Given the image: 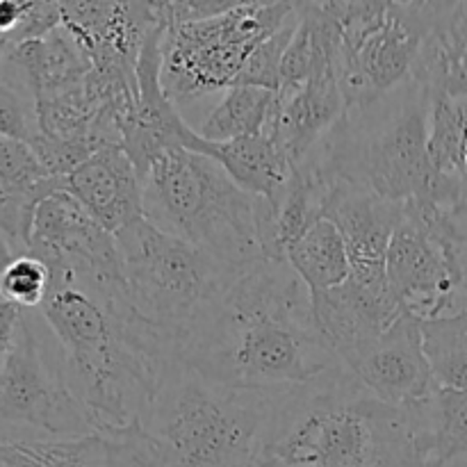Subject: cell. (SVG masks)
I'll return each mask as SVG.
<instances>
[{"mask_svg":"<svg viewBox=\"0 0 467 467\" xmlns=\"http://www.w3.org/2000/svg\"><path fill=\"white\" fill-rule=\"evenodd\" d=\"M192 369L240 390L281 392L342 368L315 322L313 295L285 260L246 269L181 351Z\"/></svg>","mask_w":467,"mask_h":467,"instance_id":"1","label":"cell"},{"mask_svg":"<svg viewBox=\"0 0 467 467\" xmlns=\"http://www.w3.org/2000/svg\"><path fill=\"white\" fill-rule=\"evenodd\" d=\"M39 310L59 347L68 388L96 431L141 422L181 351L137 313L126 281L50 274Z\"/></svg>","mask_w":467,"mask_h":467,"instance_id":"2","label":"cell"},{"mask_svg":"<svg viewBox=\"0 0 467 467\" xmlns=\"http://www.w3.org/2000/svg\"><path fill=\"white\" fill-rule=\"evenodd\" d=\"M258 467H442L422 404L395 409L345 368L281 395Z\"/></svg>","mask_w":467,"mask_h":467,"instance_id":"3","label":"cell"},{"mask_svg":"<svg viewBox=\"0 0 467 467\" xmlns=\"http://www.w3.org/2000/svg\"><path fill=\"white\" fill-rule=\"evenodd\" d=\"M429 114L431 96L409 80L374 103L347 109L304 162L327 185L342 181L392 203L451 210L456 185L431 162Z\"/></svg>","mask_w":467,"mask_h":467,"instance_id":"4","label":"cell"},{"mask_svg":"<svg viewBox=\"0 0 467 467\" xmlns=\"http://www.w3.org/2000/svg\"><path fill=\"white\" fill-rule=\"evenodd\" d=\"M281 392L240 390L173 360L141 418L164 467H258Z\"/></svg>","mask_w":467,"mask_h":467,"instance_id":"5","label":"cell"},{"mask_svg":"<svg viewBox=\"0 0 467 467\" xmlns=\"http://www.w3.org/2000/svg\"><path fill=\"white\" fill-rule=\"evenodd\" d=\"M258 208L255 196L194 150H167L144 176V217L237 272L263 260Z\"/></svg>","mask_w":467,"mask_h":467,"instance_id":"6","label":"cell"},{"mask_svg":"<svg viewBox=\"0 0 467 467\" xmlns=\"http://www.w3.org/2000/svg\"><path fill=\"white\" fill-rule=\"evenodd\" d=\"M114 237L132 306L178 351H182L201 317L244 274L208 251L160 231L146 217Z\"/></svg>","mask_w":467,"mask_h":467,"instance_id":"7","label":"cell"},{"mask_svg":"<svg viewBox=\"0 0 467 467\" xmlns=\"http://www.w3.org/2000/svg\"><path fill=\"white\" fill-rule=\"evenodd\" d=\"M296 16V3H242L205 21L171 26L162 36V87L176 108L235 87L246 59Z\"/></svg>","mask_w":467,"mask_h":467,"instance_id":"8","label":"cell"},{"mask_svg":"<svg viewBox=\"0 0 467 467\" xmlns=\"http://www.w3.org/2000/svg\"><path fill=\"white\" fill-rule=\"evenodd\" d=\"M0 429H32L48 438L96 431L89 413L68 388L59 347L55 354L46 349L26 315L0 365Z\"/></svg>","mask_w":467,"mask_h":467,"instance_id":"9","label":"cell"},{"mask_svg":"<svg viewBox=\"0 0 467 467\" xmlns=\"http://www.w3.org/2000/svg\"><path fill=\"white\" fill-rule=\"evenodd\" d=\"M441 3H392L386 18L354 50L337 53V73L347 109L363 108L413 80L424 39L433 30Z\"/></svg>","mask_w":467,"mask_h":467,"instance_id":"10","label":"cell"},{"mask_svg":"<svg viewBox=\"0 0 467 467\" xmlns=\"http://www.w3.org/2000/svg\"><path fill=\"white\" fill-rule=\"evenodd\" d=\"M62 27L89 59L91 73L114 89L137 94V62L144 44L158 27L155 0H64Z\"/></svg>","mask_w":467,"mask_h":467,"instance_id":"11","label":"cell"},{"mask_svg":"<svg viewBox=\"0 0 467 467\" xmlns=\"http://www.w3.org/2000/svg\"><path fill=\"white\" fill-rule=\"evenodd\" d=\"M26 255L41 260L50 274L73 272L123 278L117 237L64 190L53 192L36 203Z\"/></svg>","mask_w":467,"mask_h":467,"instance_id":"12","label":"cell"},{"mask_svg":"<svg viewBox=\"0 0 467 467\" xmlns=\"http://www.w3.org/2000/svg\"><path fill=\"white\" fill-rule=\"evenodd\" d=\"M342 368L365 390L395 409L424 404L441 388L424 354L422 322L409 313L356 349Z\"/></svg>","mask_w":467,"mask_h":467,"instance_id":"13","label":"cell"},{"mask_svg":"<svg viewBox=\"0 0 467 467\" xmlns=\"http://www.w3.org/2000/svg\"><path fill=\"white\" fill-rule=\"evenodd\" d=\"M0 451L5 467H164L141 422L78 438H3Z\"/></svg>","mask_w":467,"mask_h":467,"instance_id":"14","label":"cell"},{"mask_svg":"<svg viewBox=\"0 0 467 467\" xmlns=\"http://www.w3.org/2000/svg\"><path fill=\"white\" fill-rule=\"evenodd\" d=\"M404 203H392L349 182H331L322 219L342 233L351 263V278L365 285L388 283L386 258Z\"/></svg>","mask_w":467,"mask_h":467,"instance_id":"15","label":"cell"},{"mask_svg":"<svg viewBox=\"0 0 467 467\" xmlns=\"http://www.w3.org/2000/svg\"><path fill=\"white\" fill-rule=\"evenodd\" d=\"M347 103L337 73V55L327 57L308 82L295 91H278L274 114L265 128L285 149L295 167L345 117Z\"/></svg>","mask_w":467,"mask_h":467,"instance_id":"16","label":"cell"},{"mask_svg":"<svg viewBox=\"0 0 467 467\" xmlns=\"http://www.w3.org/2000/svg\"><path fill=\"white\" fill-rule=\"evenodd\" d=\"M64 192L112 235L144 217V181L123 146H105L91 155L64 178Z\"/></svg>","mask_w":467,"mask_h":467,"instance_id":"17","label":"cell"},{"mask_svg":"<svg viewBox=\"0 0 467 467\" xmlns=\"http://www.w3.org/2000/svg\"><path fill=\"white\" fill-rule=\"evenodd\" d=\"M313 310L319 333L340 363L404 315L388 283L365 285L351 276L336 290L313 295Z\"/></svg>","mask_w":467,"mask_h":467,"instance_id":"18","label":"cell"},{"mask_svg":"<svg viewBox=\"0 0 467 467\" xmlns=\"http://www.w3.org/2000/svg\"><path fill=\"white\" fill-rule=\"evenodd\" d=\"M190 150L208 155L242 190L267 203H276L295 176V162L267 132L219 144L194 135Z\"/></svg>","mask_w":467,"mask_h":467,"instance_id":"19","label":"cell"},{"mask_svg":"<svg viewBox=\"0 0 467 467\" xmlns=\"http://www.w3.org/2000/svg\"><path fill=\"white\" fill-rule=\"evenodd\" d=\"M431 99H467V3H441L413 68Z\"/></svg>","mask_w":467,"mask_h":467,"instance_id":"20","label":"cell"},{"mask_svg":"<svg viewBox=\"0 0 467 467\" xmlns=\"http://www.w3.org/2000/svg\"><path fill=\"white\" fill-rule=\"evenodd\" d=\"M285 263L308 285L310 295L336 290L349 281L351 263L336 223L319 219L285 255Z\"/></svg>","mask_w":467,"mask_h":467,"instance_id":"21","label":"cell"},{"mask_svg":"<svg viewBox=\"0 0 467 467\" xmlns=\"http://www.w3.org/2000/svg\"><path fill=\"white\" fill-rule=\"evenodd\" d=\"M278 91L258 87H231L210 109L196 135L205 141H233L265 132L274 114Z\"/></svg>","mask_w":467,"mask_h":467,"instance_id":"22","label":"cell"},{"mask_svg":"<svg viewBox=\"0 0 467 467\" xmlns=\"http://www.w3.org/2000/svg\"><path fill=\"white\" fill-rule=\"evenodd\" d=\"M422 345L441 388H467V306L422 322Z\"/></svg>","mask_w":467,"mask_h":467,"instance_id":"23","label":"cell"},{"mask_svg":"<svg viewBox=\"0 0 467 467\" xmlns=\"http://www.w3.org/2000/svg\"><path fill=\"white\" fill-rule=\"evenodd\" d=\"M429 447L442 467L467 456V388H438L427 401Z\"/></svg>","mask_w":467,"mask_h":467,"instance_id":"24","label":"cell"},{"mask_svg":"<svg viewBox=\"0 0 467 467\" xmlns=\"http://www.w3.org/2000/svg\"><path fill=\"white\" fill-rule=\"evenodd\" d=\"M0 181L16 190L36 194L39 199L64 190V178L48 176V171L32 153L30 144L3 135H0Z\"/></svg>","mask_w":467,"mask_h":467,"instance_id":"25","label":"cell"},{"mask_svg":"<svg viewBox=\"0 0 467 467\" xmlns=\"http://www.w3.org/2000/svg\"><path fill=\"white\" fill-rule=\"evenodd\" d=\"M48 290V267L32 255H16L0 274V299L21 310L41 308Z\"/></svg>","mask_w":467,"mask_h":467,"instance_id":"26","label":"cell"},{"mask_svg":"<svg viewBox=\"0 0 467 467\" xmlns=\"http://www.w3.org/2000/svg\"><path fill=\"white\" fill-rule=\"evenodd\" d=\"M296 21H299V14L251 53L244 68L237 76L235 87H258V89L269 91L281 89V62L287 46H290L292 35H295Z\"/></svg>","mask_w":467,"mask_h":467,"instance_id":"27","label":"cell"},{"mask_svg":"<svg viewBox=\"0 0 467 467\" xmlns=\"http://www.w3.org/2000/svg\"><path fill=\"white\" fill-rule=\"evenodd\" d=\"M0 135L30 144L36 135L35 100L30 91L0 64Z\"/></svg>","mask_w":467,"mask_h":467,"instance_id":"28","label":"cell"},{"mask_svg":"<svg viewBox=\"0 0 467 467\" xmlns=\"http://www.w3.org/2000/svg\"><path fill=\"white\" fill-rule=\"evenodd\" d=\"M39 196L16 190L0 181V237L12 246L16 255H26L30 246L32 219H35Z\"/></svg>","mask_w":467,"mask_h":467,"instance_id":"29","label":"cell"},{"mask_svg":"<svg viewBox=\"0 0 467 467\" xmlns=\"http://www.w3.org/2000/svg\"><path fill=\"white\" fill-rule=\"evenodd\" d=\"M21 317H23L21 308H16V306L0 299V365L5 363L14 340H16V331H18V324H21Z\"/></svg>","mask_w":467,"mask_h":467,"instance_id":"30","label":"cell"},{"mask_svg":"<svg viewBox=\"0 0 467 467\" xmlns=\"http://www.w3.org/2000/svg\"><path fill=\"white\" fill-rule=\"evenodd\" d=\"M27 5L30 0H0V35L9 39V48H12V35L26 16Z\"/></svg>","mask_w":467,"mask_h":467,"instance_id":"31","label":"cell"},{"mask_svg":"<svg viewBox=\"0 0 467 467\" xmlns=\"http://www.w3.org/2000/svg\"><path fill=\"white\" fill-rule=\"evenodd\" d=\"M14 258H16V254H14V251H12V246H9L7 242H5L3 237H0V274H3L5 269H7V265L12 263Z\"/></svg>","mask_w":467,"mask_h":467,"instance_id":"32","label":"cell"},{"mask_svg":"<svg viewBox=\"0 0 467 467\" xmlns=\"http://www.w3.org/2000/svg\"><path fill=\"white\" fill-rule=\"evenodd\" d=\"M7 50H9V39H7V36L0 35V64H3V59H5V55H7Z\"/></svg>","mask_w":467,"mask_h":467,"instance_id":"33","label":"cell"},{"mask_svg":"<svg viewBox=\"0 0 467 467\" xmlns=\"http://www.w3.org/2000/svg\"><path fill=\"white\" fill-rule=\"evenodd\" d=\"M0 445H3V436H0ZM0 467H5V463H3V451H0Z\"/></svg>","mask_w":467,"mask_h":467,"instance_id":"34","label":"cell"}]
</instances>
